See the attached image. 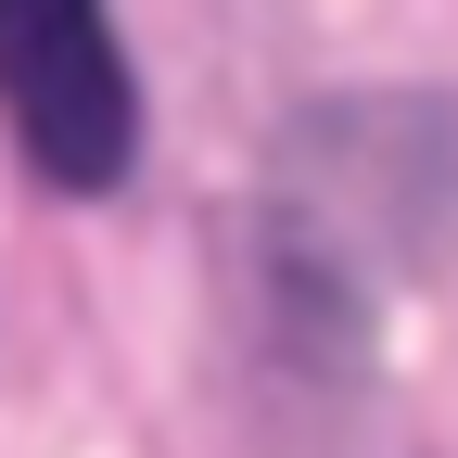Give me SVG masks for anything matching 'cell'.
<instances>
[{"label": "cell", "mask_w": 458, "mask_h": 458, "mask_svg": "<svg viewBox=\"0 0 458 458\" xmlns=\"http://www.w3.org/2000/svg\"><path fill=\"white\" fill-rule=\"evenodd\" d=\"M0 114H13V153L51 191H114L128 179L140 102H128L102 0H0Z\"/></svg>", "instance_id": "cell-1"}]
</instances>
